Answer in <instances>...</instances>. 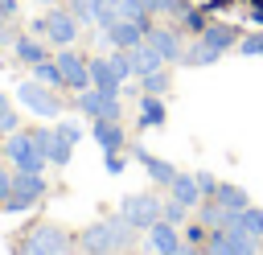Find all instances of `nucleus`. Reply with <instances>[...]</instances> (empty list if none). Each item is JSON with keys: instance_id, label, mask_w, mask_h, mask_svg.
Returning <instances> with one entry per match:
<instances>
[{"instance_id": "nucleus-1", "label": "nucleus", "mask_w": 263, "mask_h": 255, "mask_svg": "<svg viewBox=\"0 0 263 255\" xmlns=\"http://www.w3.org/2000/svg\"><path fill=\"white\" fill-rule=\"evenodd\" d=\"M132 222L119 214V218H99V222H90L82 234H78V243H82V251L86 255H111V251H119V247H127L132 243Z\"/></svg>"}, {"instance_id": "nucleus-2", "label": "nucleus", "mask_w": 263, "mask_h": 255, "mask_svg": "<svg viewBox=\"0 0 263 255\" xmlns=\"http://www.w3.org/2000/svg\"><path fill=\"white\" fill-rule=\"evenodd\" d=\"M4 156L12 160L16 173H41V169H45V148L37 144L33 132H8V140H4Z\"/></svg>"}, {"instance_id": "nucleus-3", "label": "nucleus", "mask_w": 263, "mask_h": 255, "mask_svg": "<svg viewBox=\"0 0 263 255\" xmlns=\"http://www.w3.org/2000/svg\"><path fill=\"white\" fill-rule=\"evenodd\" d=\"M160 210H164V202H160L156 193H127L123 206H119V214H123L136 230H148L152 222H160Z\"/></svg>"}, {"instance_id": "nucleus-4", "label": "nucleus", "mask_w": 263, "mask_h": 255, "mask_svg": "<svg viewBox=\"0 0 263 255\" xmlns=\"http://www.w3.org/2000/svg\"><path fill=\"white\" fill-rule=\"evenodd\" d=\"M16 99H21L33 115H41V119H58V115H62L58 95H53L49 86H41L37 78H33V82H21V86H16Z\"/></svg>"}, {"instance_id": "nucleus-5", "label": "nucleus", "mask_w": 263, "mask_h": 255, "mask_svg": "<svg viewBox=\"0 0 263 255\" xmlns=\"http://www.w3.org/2000/svg\"><path fill=\"white\" fill-rule=\"evenodd\" d=\"M41 193H45L41 173H12V193H8V202H4V210L21 214V210H29V206H33Z\"/></svg>"}, {"instance_id": "nucleus-6", "label": "nucleus", "mask_w": 263, "mask_h": 255, "mask_svg": "<svg viewBox=\"0 0 263 255\" xmlns=\"http://www.w3.org/2000/svg\"><path fill=\"white\" fill-rule=\"evenodd\" d=\"M66 247H70V234L62 230V226H37L29 239H25V251L21 255H66Z\"/></svg>"}, {"instance_id": "nucleus-7", "label": "nucleus", "mask_w": 263, "mask_h": 255, "mask_svg": "<svg viewBox=\"0 0 263 255\" xmlns=\"http://www.w3.org/2000/svg\"><path fill=\"white\" fill-rule=\"evenodd\" d=\"M33 29H37V33H45L53 45H70V41L78 37V16H74V12H58V8H53V12H49V16H41Z\"/></svg>"}, {"instance_id": "nucleus-8", "label": "nucleus", "mask_w": 263, "mask_h": 255, "mask_svg": "<svg viewBox=\"0 0 263 255\" xmlns=\"http://www.w3.org/2000/svg\"><path fill=\"white\" fill-rule=\"evenodd\" d=\"M78 111H86L90 119H119V95H107V90H78Z\"/></svg>"}, {"instance_id": "nucleus-9", "label": "nucleus", "mask_w": 263, "mask_h": 255, "mask_svg": "<svg viewBox=\"0 0 263 255\" xmlns=\"http://www.w3.org/2000/svg\"><path fill=\"white\" fill-rule=\"evenodd\" d=\"M53 62H58V70H62L66 86H74V90H86V86H90V66H86L74 49H62Z\"/></svg>"}, {"instance_id": "nucleus-10", "label": "nucleus", "mask_w": 263, "mask_h": 255, "mask_svg": "<svg viewBox=\"0 0 263 255\" xmlns=\"http://www.w3.org/2000/svg\"><path fill=\"white\" fill-rule=\"evenodd\" d=\"M144 41H148L164 62H181V53H185V49H181V37H177L173 29H160V25H148V29H144Z\"/></svg>"}, {"instance_id": "nucleus-11", "label": "nucleus", "mask_w": 263, "mask_h": 255, "mask_svg": "<svg viewBox=\"0 0 263 255\" xmlns=\"http://www.w3.org/2000/svg\"><path fill=\"white\" fill-rule=\"evenodd\" d=\"M148 247L156 251V255H177V247H181V234H177V226L173 222H152L148 226Z\"/></svg>"}, {"instance_id": "nucleus-12", "label": "nucleus", "mask_w": 263, "mask_h": 255, "mask_svg": "<svg viewBox=\"0 0 263 255\" xmlns=\"http://www.w3.org/2000/svg\"><path fill=\"white\" fill-rule=\"evenodd\" d=\"M197 41H205V45H210V49H214V53L222 58V53H226V49H230V45L238 41V33H234V29L226 25V21H214V25H205V29L197 33Z\"/></svg>"}, {"instance_id": "nucleus-13", "label": "nucleus", "mask_w": 263, "mask_h": 255, "mask_svg": "<svg viewBox=\"0 0 263 255\" xmlns=\"http://www.w3.org/2000/svg\"><path fill=\"white\" fill-rule=\"evenodd\" d=\"M86 66H90V86H95V90L119 95V86H123V82H119V74L111 70V62H107V58H90Z\"/></svg>"}, {"instance_id": "nucleus-14", "label": "nucleus", "mask_w": 263, "mask_h": 255, "mask_svg": "<svg viewBox=\"0 0 263 255\" xmlns=\"http://www.w3.org/2000/svg\"><path fill=\"white\" fill-rule=\"evenodd\" d=\"M127 58H132V74H136V78H144V74H152V70L164 66V58H160L148 41H140L136 49H127Z\"/></svg>"}, {"instance_id": "nucleus-15", "label": "nucleus", "mask_w": 263, "mask_h": 255, "mask_svg": "<svg viewBox=\"0 0 263 255\" xmlns=\"http://www.w3.org/2000/svg\"><path fill=\"white\" fill-rule=\"evenodd\" d=\"M226 230H242V234H251V239H263V210H259V206H247V210L230 214Z\"/></svg>"}, {"instance_id": "nucleus-16", "label": "nucleus", "mask_w": 263, "mask_h": 255, "mask_svg": "<svg viewBox=\"0 0 263 255\" xmlns=\"http://www.w3.org/2000/svg\"><path fill=\"white\" fill-rule=\"evenodd\" d=\"M107 41H111L115 49H136V45L144 41V29L132 25V21H115V25L107 29Z\"/></svg>"}, {"instance_id": "nucleus-17", "label": "nucleus", "mask_w": 263, "mask_h": 255, "mask_svg": "<svg viewBox=\"0 0 263 255\" xmlns=\"http://www.w3.org/2000/svg\"><path fill=\"white\" fill-rule=\"evenodd\" d=\"M95 140H99V148L103 152H119L123 148V128H119V119H95Z\"/></svg>"}, {"instance_id": "nucleus-18", "label": "nucleus", "mask_w": 263, "mask_h": 255, "mask_svg": "<svg viewBox=\"0 0 263 255\" xmlns=\"http://www.w3.org/2000/svg\"><path fill=\"white\" fill-rule=\"evenodd\" d=\"M136 160L144 165V173L156 181V185H173V177H177V169L168 165V160H160V156H152V152H144V148H136Z\"/></svg>"}, {"instance_id": "nucleus-19", "label": "nucleus", "mask_w": 263, "mask_h": 255, "mask_svg": "<svg viewBox=\"0 0 263 255\" xmlns=\"http://www.w3.org/2000/svg\"><path fill=\"white\" fill-rule=\"evenodd\" d=\"M168 193H173L181 206H189V210L201 206V189H197V177H193V173H177L173 185H168Z\"/></svg>"}, {"instance_id": "nucleus-20", "label": "nucleus", "mask_w": 263, "mask_h": 255, "mask_svg": "<svg viewBox=\"0 0 263 255\" xmlns=\"http://www.w3.org/2000/svg\"><path fill=\"white\" fill-rule=\"evenodd\" d=\"M214 202H218V206H226V210H234V214L251 206L247 189H242V185H230V181H218V189H214Z\"/></svg>"}, {"instance_id": "nucleus-21", "label": "nucleus", "mask_w": 263, "mask_h": 255, "mask_svg": "<svg viewBox=\"0 0 263 255\" xmlns=\"http://www.w3.org/2000/svg\"><path fill=\"white\" fill-rule=\"evenodd\" d=\"M230 214H234V210H226V206H218L214 197H205V202L197 206V222H201V226H210V230H226V222H230Z\"/></svg>"}, {"instance_id": "nucleus-22", "label": "nucleus", "mask_w": 263, "mask_h": 255, "mask_svg": "<svg viewBox=\"0 0 263 255\" xmlns=\"http://www.w3.org/2000/svg\"><path fill=\"white\" fill-rule=\"evenodd\" d=\"M140 123H144V128H160V123H164V103H160V95H144V99H140Z\"/></svg>"}, {"instance_id": "nucleus-23", "label": "nucleus", "mask_w": 263, "mask_h": 255, "mask_svg": "<svg viewBox=\"0 0 263 255\" xmlns=\"http://www.w3.org/2000/svg\"><path fill=\"white\" fill-rule=\"evenodd\" d=\"M70 152H74V144H70L66 136L49 132V140H45V160H49V165H66V160H70Z\"/></svg>"}, {"instance_id": "nucleus-24", "label": "nucleus", "mask_w": 263, "mask_h": 255, "mask_svg": "<svg viewBox=\"0 0 263 255\" xmlns=\"http://www.w3.org/2000/svg\"><path fill=\"white\" fill-rule=\"evenodd\" d=\"M12 53H16L21 62H29V66H37V62H45V45H41V41H33V37H16V45H12Z\"/></svg>"}, {"instance_id": "nucleus-25", "label": "nucleus", "mask_w": 263, "mask_h": 255, "mask_svg": "<svg viewBox=\"0 0 263 255\" xmlns=\"http://www.w3.org/2000/svg\"><path fill=\"white\" fill-rule=\"evenodd\" d=\"M210 62H218V53H214L205 41H193V45L181 53V66H210Z\"/></svg>"}, {"instance_id": "nucleus-26", "label": "nucleus", "mask_w": 263, "mask_h": 255, "mask_svg": "<svg viewBox=\"0 0 263 255\" xmlns=\"http://www.w3.org/2000/svg\"><path fill=\"white\" fill-rule=\"evenodd\" d=\"M90 21L107 33V29L119 21V0H95V16H90Z\"/></svg>"}, {"instance_id": "nucleus-27", "label": "nucleus", "mask_w": 263, "mask_h": 255, "mask_svg": "<svg viewBox=\"0 0 263 255\" xmlns=\"http://www.w3.org/2000/svg\"><path fill=\"white\" fill-rule=\"evenodd\" d=\"M33 78H37L41 86H66V78H62V70H58V62H49V58L33 66Z\"/></svg>"}, {"instance_id": "nucleus-28", "label": "nucleus", "mask_w": 263, "mask_h": 255, "mask_svg": "<svg viewBox=\"0 0 263 255\" xmlns=\"http://www.w3.org/2000/svg\"><path fill=\"white\" fill-rule=\"evenodd\" d=\"M119 21H132V25L148 29V8H144V0H119Z\"/></svg>"}, {"instance_id": "nucleus-29", "label": "nucleus", "mask_w": 263, "mask_h": 255, "mask_svg": "<svg viewBox=\"0 0 263 255\" xmlns=\"http://www.w3.org/2000/svg\"><path fill=\"white\" fill-rule=\"evenodd\" d=\"M226 239H230V251H234V255H255V251H259V239H251V234H242V230H226Z\"/></svg>"}, {"instance_id": "nucleus-30", "label": "nucleus", "mask_w": 263, "mask_h": 255, "mask_svg": "<svg viewBox=\"0 0 263 255\" xmlns=\"http://www.w3.org/2000/svg\"><path fill=\"white\" fill-rule=\"evenodd\" d=\"M140 82H144V95H164V90H168V70L160 66V70H152V74H144Z\"/></svg>"}, {"instance_id": "nucleus-31", "label": "nucleus", "mask_w": 263, "mask_h": 255, "mask_svg": "<svg viewBox=\"0 0 263 255\" xmlns=\"http://www.w3.org/2000/svg\"><path fill=\"white\" fill-rule=\"evenodd\" d=\"M185 214H189V206H181L177 197H168V202H164V210H160V218H164V222H173V226H181V222H185Z\"/></svg>"}, {"instance_id": "nucleus-32", "label": "nucleus", "mask_w": 263, "mask_h": 255, "mask_svg": "<svg viewBox=\"0 0 263 255\" xmlns=\"http://www.w3.org/2000/svg\"><path fill=\"white\" fill-rule=\"evenodd\" d=\"M205 255H234V251H230V239H226V230H214V234L205 239Z\"/></svg>"}, {"instance_id": "nucleus-33", "label": "nucleus", "mask_w": 263, "mask_h": 255, "mask_svg": "<svg viewBox=\"0 0 263 255\" xmlns=\"http://www.w3.org/2000/svg\"><path fill=\"white\" fill-rule=\"evenodd\" d=\"M107 62H111V70L119 74V82H123V78H132V58H127V49H115Z\"/></svg>"}, {"instance_id": "nucleus-34", "label": "nucleus", "mask_w": 263, "mask_h": 255, "mask_svg": "<svg viewBox=\"0 0 263 255\" xmlns=\"http://www.w3.org/2000/svg\"><path fill=\"white\" fill-rule=\"evenodd\" d=\"M53 132H58V136H66L70 144H78V140H82V128H78L74 119H58V128H53Z\"/></svg>"}, {"instance_id": "nucleus-35", "label": "nucleus", "mask_w": 263, "mask_h": 255, "mask_svg": "<svg viewBox=\"0 0 263 255\" xmlns=\"http://www.w3.org/2000/svg\"><path fill=\"white\" fill-rule=\"evenodd\" d=\"M247 58H263V33H255V37H247L242 45H238Z\"/></svg>"}, {"instance_id": "nucleus-36", "label": "nucleus", "mask_w": 263, "mask_h": 255, "mask_svg": "<svg viewBox=\"0 0 263 255\" xmlns=\"http://www.w3.org/2000/svg\"><path fill=\"white\" fill-rule=\"evenodd\" d=\"M70 12H74L78 21H90V16H95V0H70Z\"/></svg>"}, {"instance_id": "nucleus-37", "label": "nucleus", "mask_w": 263, "mask_h": 255, "mask_svg": "<svg viewBox=\"0 0 263 255\" xmlns=\"http://www.w3.org/2000/svg\"><path fill=\"white\" fill-rule=\"evenodd\" d=\"M148 12H181V0H144Z\"/></svg>"}, {"instance_id": "nucleus-38", "label": "nucleus", "mask_w": 263, "mask_h": 255, "mask_svg": "<svg viewBox=\"0 0 263 255\" xmlns=\"http://www.w3.org/2000/svg\"><path fill=\"white\" fill-rule=\"evenodd\" d=\"M193 177H197V189H201V197H214V189H218L214 173H193Z\"/></svg>"}, {"instance_id": "nucleus-39", "label": "nucleus", "mask_w": 263, "mask_h": 255, "mask_svg": "<svg viewBox=\"0 0 263 255\" xmlns=\"http://www.w3.org/2000/svg\"><path fill=\"white\" fill-rule=\"evenodd\" d=\"M8 193H12V173L0 165V202H8Z\"/></svg>"}, {"instance_id": "nucleus-40", "label": "nucleus", "mask_w": 263, "mask_h": 255, "mask_svg": "<svg viewBox=\"0 0 263 255\" xmlns=\"http://www.w3.org/2000/svg\"><path fill=\"white\" fill-rule=\"evenodd\" d=\"M185 243H193V247H201L205 243V226L197 222V226H189V234H185Z\"/></svg>"}, {"instance_id": "nucleus-41", "label": "nucleus", "mask_w": 263, "mask_h": 255, "mask_svg": "<svg viewBox=\"0 0 263 255\" xmlns=\"http://www.w3.org/2000/svg\"><path fill=\"white\" fill-rule=\"evenodd\" d=\"M107 173H123V156L119 152H107Z\"/></svg>"}, {"instance_id": "nucleus-42", "label": "nucleus", "mask_w": 263, "mask_h": 255, "mask_svg": "<svg viewBox=\"0 0 263 255\" xmlns=\"http://www.w3.org/2000/svg\"><path fill=\"white\" fill-rule=\"evenodd\" d=\"M185 25H189V29H193V33H201V29H205V21H201V16H197V12H189V16H185Z\"/></svg>"}, {"instance_id": "nucleus-43", "label": "nucleus", "mask_w": 263, "mask_h": 255, "mask_svg": "<svg viewBox=\"0 0 263 255\" xmlns=\"http://www.w3.org/2000/svg\"><path fill=\"white\" fill-rule=\"evenodd\" d=\"M0 132H16V111H8V115L0 119Z\"/></svg>"}, {"instance_id": "nucleus-44", "label": "nucleus", "mask_w": 263, "mask_h": 255, "mask_svg": "<svg viewBox=\"0 0 263 255\" xmlns=\"http://www.w3.org/2000/svg\"><path fill=\"white\" fill-rule=\"evenodd\" d=\"M177 255H205V251H201V247H193V243H181V247H177Z\"/></svg>"}, {"instance_id": "nucleus-45", "label": "nucleus", "mask_w": 263, "mask_h": 255, "mask_svg": "<svg viewBox=\"0 0 263 255\" xmlns=\"http://www.w3.org/2000/svg\"><path fill=\"white\" fill-rule=\"evenodd\" d=\"M16 12V0H0V16H12Z\"/></svg>"}, {"instance_id": "nucleus-46", "label": "nucleus", "mask_w": 263, "mask_h": 255, "mask_svg": "<svg viewBox=\"0 0 263 255\" xmlns=\"http://www.w3.org/2000/svg\"><path fill=\"white\" fill-rule=\"evenodd\" d=\"M8 111H12V103H8V95H4V90H0V119H4V115H8Z\"/></svg>"}, {"instance_id": "nucleus-47", "label": "nucleus", "mask_w": 263, "mask_h": 255, "mask_svg": "<svg viewBox=\"0 0 263 255\" xmlns=\"http://www.w3.org/2000/svg\"><path fill=\"white\" fill-rule=\"evenodd\" d=\"M4 21H8V16H0V33H4Z\"/></svg>"}, {"instance_id": "nucleus-48", "label": "nucleus", "mask_w": 263, "mask_h": 255, "mask_svg": "<svg viewBox=\"0 0 263 255\" xmlns=\"http://www.w3.org/2000/svg\"><path fill=\"white\" fill-rule=\"evenodd\" d=\"M41 4H53V0H41Z\"/></svg>"}]
</instances>
